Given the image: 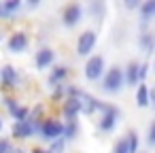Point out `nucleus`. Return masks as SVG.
I'll return each instance as SVG.
<instances>
[{"mask_svg":"<svg viewBox=\"0 0 155 153\" xmlns=\"http://www.w3.org/2000/svg\"><path fill=\"white\" fill-rule=\"evenodd\" d=\"M125 136H127V142H130V153H140V151H138V149H140L138 132H136V130H127V132H125Z\"/></svg>","mask_w":155,"mask_h":153,"instance_id":"4be33fe9","label":"nucleus"},{"mask_svg":"<svg viewBox=\"0 0 155 153\" xmlns=\"http://www.w3.org/2000/svg\"><path fill=\"white\" fill-rule=\"evenodd\" d=\"M64 128H66V123H64L62 119L49 115V117L41 123V132H38V136H41V140H45V142L51 145L53 140L64 138Z\"/></svg>","mask_w":155,"mask_h":153,"instance_id":"20e7f679","label":"nucleus"},{"mask_svg":"<svg viewBox=\"0 0 155 153\" xmlns=\"http://www.w3.org/2000/svg\"><path fill=\"white\" fill-rule=\"evenodd\" d=\"M155 19V0H142V7L138 11V26L142 32H149L151 22Z\"/></svg>","mask_w":155,"mask_h":153,"instance_id":"f8f14e48","label":"nucleus"},{"mask_svg":"<svg viewBox=\"0 0 155 153\" xmlns=\"http://www.w3.org/2000/svg\"><path fill=\"white\" fill-rule=\"evenodd\" d=\"M147 145L155 149V119H153V121L149 123V128H147Z\"/></svg>","mask_w":155,"mask_h":153,"instance_id":"a878e982","label":"nucleus"},{"mask_svg":"<svg viewBox=\"0 0 155 153\" xmlns=\"http://www.w3.org/2000/svg\"><path fill=\"white\" fill-rule=\"evenodd\" d=\"M123 113L119 106L110 104V102H102L100 104V119H98V130L100 132H113L117 128V123L121 121Z\"/></svg>","mask_w":155,"mask_h":153,"instance_id":"f03ea898","label":"nucleus"},{"mask_svg":"<svg viewBox=\"0 0 155 153\" xmlns=\"http://www.w3.org/2000/svg\"><path fill=\"white\" fill-rule=\"evenodd\" d=\"M110 153H130V142H127V136H121L113 142V149Z\"/></svg>","mask_w":155,"mask_h":153,"instance_id":"5701e85b","label":"nucleus"},{"mask_svg":"<svg viewBox=\"0 0 155 153\" xmlns=\"http://www.w3.org/2000/svg\"><path fill=\"white\" fill-rule=\"evenodd\" d=\"M36 134V125L28 119V121H13L11 125V138L15 140H28Z\"/></svg>","mask_w":155,"mask_h":153,"instance_id":"9b49d317","label":"nucleus"},{"mask_svg":"<svg viewBox=\"0 0 155 153\" xmlns=\"http://www.w3.org/2000/svg\"><path fill=\"white\" fill-rule=\"evenodd\" d=\"M0 83H2V89H5V94H9V91H15V89L21 85V75L17 72V68H15V66H11V64H5L2 68H0Z\"/></svg>","mask_w":155,"mask_h":153,"instance_id":"0eeeda50","label":"nucleus"},{"mask_svg":"<svg viewBox=\"0 0 155 153\" xmlns=\"http://www.w3.org/2000/svg\"><path fill=\"white\" fill-rule=\"evenodd\" d=\"M98 87L104 94H108V96L121 94L127 87V83H125V70L121 66H108V70H106V75H104V79L100 81Z\"/></svg>","mask_w":155,"mask_h":153,"instance_id":"f257e3e1","label":"nucleus"},{"mask_svg":"<svg viewBox=\"0 0 155 153\" xmlns=\"http://www.w3.org/2000/svg\"><path fill=\"white\" fill-rule=\"evenodd\" d=\"M15 151V145L11 142V138H0V153H13Z\"/></svg>","mask_w":155,"mask_h":153,"instance_id":"393cba45","label":"nucleus"},{"mask_svg":"<svg viewBox=\"0 0 155 153\" xmlns=\"http://www.w3.org/2000/svg\"><path fill=\"white\" fill-rule=\"evenodd\" d=\"M2 104H5V111L13 117L15 113H17V108L21 106V102L15 98V96H11V94H2Z\"/></svg>","mask_w":155,"mask_h":153,"instance_id":"aec40b11","label":"nucleus"},{"mask_svg":"<svg viewBox=\"0 0 155 153\" xmlns=\"http://www.w3.org/2000/svg\"><path fill=\"white\" fill-rule=\"evenodd\" d=\"M153 70H155V62H153Z\"/></svg>","mask_w":155,"mask_h":153,"instance_id":"473e14b6","label":"nucleus"},{"mask_svg":"<svg viewBox=\"0 0 155 153\" xmlns=\"http://www.w3.org/2000/svg\"><path fill=\"white\" fill-rule=\"evenodd\" d=\"M85 11L89 13V17H94V19H102L104 17V13H106V7H104V2L102 0H94V2H89L87 7H85Z\"/></svg>","mask_w":155,"mask_h":153,"instance_id":"6ab92c4d","label":"nucleus"},{"mask_svg":"<svg viewBox=\"0 0 155 153\" xmlns=\"http://www.w3.org/2000/svg\"><path fill=\"white\" fill-rule=\"evenodd\" d=\"M66 147H68V140L66 138H58L49 145V151L51 153H66Z\"/></svg>","mask_w":155,"mask_h":153,"instance_id":"b1692460","label":"nucleus"},{"mask_svg":"<svg viewBox=\"0 0 155 153\" xmlns=\"http://www.w3.org/2000/svg\"><path fill=\"white\" fill-rule=\"evenodd\" d=\"M96 43H98V32L94 28L83 30L77 38V55L79 58H91L94 49H96Z\"/></svg>","mask_w":155,"mask_h":153,"instance_id":"39448f33","label":"nucleus"},{"mask_svg":"<svg viewBox=\"0 0 155 153\" xmlns=\"http://www.w3.org/2000/svg\"><path fill=\"white\" fill-rule=\"evenodd\" d=\"M123 7H125L127 11H140L142 0H123Z\"/></svg>","mask_w":155,"mask_h":153,"instance_id":"bb28decb","label":"nucleus"},{"mask_svg":"<svg viewBox=\"0 0 155 153\" xmlns=\"http://www.w3.org/2000/svg\"><path fill=\"white\" fill-rule=\"evenodd\" d=\"M30 153H51V151H49V149H43V147H32Z\"/></svg>","mask_w":155,"mask_h":153,"instance_id":"c85d7f7f","label":"nucleus"},{"mask_svg":"<svg viewBox=\"0 0 155 153\" xmlns=\"http://www.w3.org/2000/svg\"><path fill=\"white\" fill-rule=\"evenodd\" d=\"M138 47H140V51H144L147 55H153V53H155V32H153V30L140 32V34H138Z\"/></svg>","mask_w":155,"mask_h":153,"instance_id":"f3484780","label":"nucleus"},{"mask_svg":"<svg viewBox=\"0 0 155 153\" xmlns=\"http://www.w3.org/2000/svg\"><path fill=\"white\" fill-rule=\"evenodd\" d=\"M66 123V128H64V138L68 140V142H72L77 136H79V132H81V123H79V119L77 121H64Z\"/></svg>","mask_w":155,"mask_h":153,"instance_id":"412c9836","label":"nucleus"},{"mask_svg":"<svg viewBox=\"0 0 155 153\" xmlns=\"http://www.w3.org/2000/svg\"><path fill=\"white\" fill-rule=\"evenodd\" d=\"M79 115H83V102H81V98H66L62 102V119L64 121H77Z\"/></svg>","mask_w":155,"mask_h":153,"instance_id":"1a4fd4ad","label":"nucleus"},{"mask_svg":"<svg viewBox=\"0 0 155 153\" xmlns=\"http://www.w3.org/2000/svg\"><path fill=\"white\" fill-rule=\"evenodd\" d=\"M30 47V34L26 32V30H13L11 34H9V38H7V49L13 53V55H17V53H24L26 49Z\"/></svg>","mask_w":155,"mask_h":153,"instance_id":"6e6552de","label":"nucleus"},{"mask_svg":"<svg viewBox=\"0 0 155 153\" xmlns=\"http://www.w3.org/2000/svg\"><path fill=\"white\" fill-rule=\"evenodd\" d=\"M151 106H155V85L151 87Z\"/></svg>","mask_w":155,"mask_h":153,"instance_id":"c756f323","label":"nucleus"},{"mask_svg":"<svg viewBox=\"0 0 155 153\" xmlns=\"http://www.w3.org/2000/svg\"><path fill=\"white\" fill-rule=\"evenodd\" d=\"M149 62H140V79H142V83L147 81V77H149Z\"/></svg>","mask_w":155,"mask_h":153,"instance_id":"cd10ccee","label":"nucleus"},{"mask_svg":"<svg viewBox=\"0 0 155 153\" xmlns=\"http://www.w3.org/2000/svg\"><path fill=\"white\" fill-rule=\"evenodd\" d=\"M68 75H70V68H68L66 64H55V66L51 68L49 77H47V83H49V87L53 89V87H58V85L66 83Z\"/></svg>","mask_w":155,"mask_h":153,"instance_id":"ddd939ff","label":"nucleus"},{"mask_svg":"<svg viewBox=\"0 0 155 153\" xmlns=\"http://www.w3.org/2000/svg\"><path fill=\"white\" fill-rule=\"evenodd\" d=\"M85 7L81 5V2H70V5H66L64 9H62V26L64 28H77L81 22H83V17H85Z\"/></svg>","mask_w":155,"mask_h":153,"instance_id":"423d86ee","label":"nucleus"},{"mask_svg":"<svg viewBox=\"0 0 155 153\" xmlns=\"http://www.w3.org/2000/svg\"><path fill=\"white\" fill-rule=\"evenodd\" d=\"M21 7H24L21 0H2V2H0V17L2 19H13L21 11Z\"/></svg>","mask_w":155,"mask_h":153,"instance_id":"2eb2a0df","label":"nucleus"},{"mask_svg":"<svg viewBox=\"0 0 155 153\" xmlns=\"http://www.w3.org/2000/svg\"><path fill=\"white\" fill-rule=\"evenodd\" d=\"M81 102H83V115H85V117H91V115L100 113V104H102V100H98V98L91 96L89 91H85V94L81 96Z\"/></svg>","mask_w":155,"mask_h":153,"instance_id":"dca6fc26","label":"nucleus"},{"mask_svg":"<svg viewBox=\"0 0 155 153\" xmlns=\"http://www.w3.org/2000/svg\"><path fill=\"white\" fill-rule=\"evenodd\" d=\"M136 106H138V108L151 106V87H149L147 83H142V85L136 89Z\"/></svg>","mask_w":155,"mask_h":153,"instance_id":"a211bd4d","label":"nucleus"},{"mask_svg":"<svg viewBox=\"0 0 155 153\" xmlns=\"http://www.w3.org/2000/svg\"><path fill=\"white\" fill-rule=\"evenodd\" d=\"M38 5H41V2H38V0H30V2H28V7H30V9H36Z\"/></svg>","mask_w":155,"mask_h":153,"instance_id":"7c9ffc66","label":"nucleus"},{"mask_svg":"<svg viewBox=\"0 0 155 153\" xmlns=\"http://www.w3.org/2000/svg\"><path fill=\"white\" fill-rule=\"evenodd\" d=\"M106 70H108V66H106V58H104L102 53H94L91 58H87V60H85L83 77H85L87 81L96 83V81H102V79H104Z\"/></svg>","mask_w":155,"mask_h":153,"instance_id":"7ed1b4c3","label":"nucleus"},{"mask_svg":"<svg viewBox=\"0 0 155 153\" xmlns=\"http://www.w3.org/2000/svg\"><path fill=\"white\" fill-rule=\"evenodd\" d=\"M13 153H28V151H26L24 147H17V145H15V151H13Z\"/></svg>","mask_w":155,"mask_h":153,"instance_id":"2f4dec72","label":"nucleus"},{"mask_svg":"<svg viewBox=\"0 0 155 153\" xmlns=\"http://www.w3.org/2000/svg\"><path fill=\"white\" fill-rule=\"evenodd\" d=\"M123 70H125V83H127V87L138 89L142 85V79H140V62L132 60V62H127V66Z\"/></svg>","mask_w":155,"mask_h":153,"instance_id":"4468645a","label":"nucleus"},{"mask_svg":"<svg viewBox=\"0 0 155 153\" xmlns=\"http://www.w3.org/2000/svg\"><path fill=\"white\" fill-rule=\"evenodd\" d=\"M34 66L38 70H45V68H53L55 66V49L49 47V45H43L36 53H34Z\"/></svg>","mask_w":155,"mask_h":153,"instance_id":"9d476101","label":"nucleus"}]
</instances>
